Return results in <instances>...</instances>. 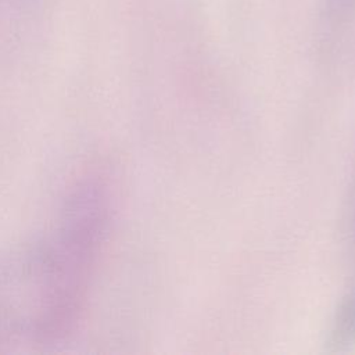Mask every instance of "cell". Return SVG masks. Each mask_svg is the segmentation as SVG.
Masks as SVG:
<instances>
[{
    "mask_svg": "<svg viewBox=\"0 0 355 355\" xmlns=\"http://www.w3.org/2000/svg\"><path fill=\"white\" fill-rule=\"evenodd\" d=\"M108 216L105 182L89 172L67 193L50 226L0 272V329L47 343L75 327Z\"/></svg>",
    "mask_w": 355,
    "mask_h": 355,
    "instance_id": "1",
    "label": "cell"
},
{
    "mask_svg": "<svg viewBox=\"0 0 355 355\" xmlns=\"http://www.w3.org/2000/svg\"><path fill=\"white\" fill-rule=\"evenodd\" d=\"M355 11V0H324L322 7V18L326 28L337 29L347 22L348 17Z\"/></svg>",
    "mask_w": 355,
    "mask_h": 355,
    "instance_id": "2",
    "label": "cell"
}]
</instances>
